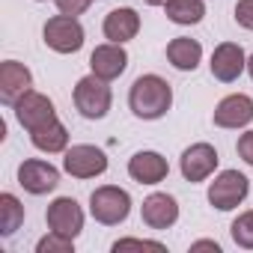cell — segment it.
Returning <instances> with one entry per match:
<instances>
[{"label": "cell", "mask_w": 253, "mask_h": 253, "mask_svg": "<svg viewBox=\"0 0 253 253\" xmlns=\"http://www.w3.org/2000/svg\"><path fill=\"white\" fill-rule=\"evenodd\" d=\"M128 107L137 119L155 122L173 107V86L161 75H140L128 89Z\"/></svg>", "instance_id": "6da1fadb"}, {"label": "cell", "mask_w": 253, "mask_h": 253, "mask_svg": "<svg viewBox=\"0 0 253 253\" xmlns=\"http://www.w3.org/2000/svg\"><path fill=\"white\" fill-rule=\"evenodd\" d=\"M131 194L119 185H101L89 194V214L101 226H119L131 214Z\"/></svg>", "instance_id": "7a4b0ae2"}, {"label": "cell", "mask_w": 253, "mask_h": 253, "mask_svg": "<svg viewBox=\"0 0 253 253\" xmlns=\"http://www.w3.org/2000/svg\"><path fill=\"white\" fill-rule=\"evenodd\" d=\"M72 101L78 107V113L84 119H104L110 113V104H113V92H110V81L98 78V75H86L75 84V92H72Z\"/></svg>", "instance_id": "3957f363"}, {"label": "cell", "mask_w": 253, "mask_h": 253, "mask_svg": "<svg viewBox=\"0 0 253 253\" xmlns=\"http://www.w3.org/2000/svg\"><path fill=\"white\" fill-rule=\"evenodd\" d=\"M42 39H45V45H48L54 54H78V51L84 48L86 33H84V24H81L78 18L60 12V15H54V18L45 21Z\"/></svg>", "instance_id": "277c9868"}, {"label": "cell", "mask_w": 253, "mask_h": 253, "mask_svg": "<svg viewBox=\"0 0 253 253\" xmlns=\"http://www.w3.org/2000/svg\"><path fill=\"white\" fill-rule=\"evenodd\" d=\"M107 152L92 143H75L63 152V170L72 179H95L107 173Z\"/></svg>", "instance_id": "5b68a950"}, {"label": "cell", "mask_w": 253, "mask_h": 253, "mask_svg": "<svg viewBox=\"0 0 253 253\" xmlns=\"http://www.w3.org/2000/svg\"><path fill=\"white\" fill-rule=\"evenodd\" d=\"M250 194V179L238 170H220L214 182L209 185V203L217 211H232L238 209Z\"/></svg>", "instance_id": "8992f818"}, {"label": "cell", "mask_w": 253, "mask_h": 253, "mask_svg": "<svg viewBox=\"0 0 253 253\" xmlns=\"http://www.w3.org/2000/svg\"><path fill=\"white\" fill-rule=\"evenodd\" d=\"M217 164H220V155H217V149H214L211 143H206V140L191 143V146L182 152V158H179V170H182L185 182H191V185H200V182L211 179L214 170H217Z\"/></svg>", "instance_id": "52a82bcc"}, {"label": "cell", "mask_w": 253, "mask_h": 253, "mask_svg": "<svg viewBox=\"0 0 253 253\" xmlns=\"http://www.w3.org/2000/svg\"><path fill=\"white\" fill-rule=\"evenodd\" d=\"M15 110V119H18V125L30 134V131H39V128H45L48 122H54L57 119V110H54V101L48 98V95H42V92H36V89H30L27 95H21L18 98V104L12 107Z\"/></svg>", "instance_id": "ba28073f"}, {"label": "cell", "mask_w": 253, "mask_h": 253, "mask_svg": "<svg viewBox=\"0 0 253 253\" xmlns=\"http://www.w3.org/2000/svg\"><path fill=\"white\" fill-rule=\"evenodd\" d=\"M18 185L33 194V197H45L51 191H57L60 185V170L51 164V161H42V158H27L18 164Z\"/></svg>", "instance_id": "9c48e42d"}, {"label": "cell", "mask_w": 253, "mask_h": 253, "mask_svg": "<svg viewBox=\"0 0 253 253\" xmlns=\"http://www.w3.org/2000/svg\"><path fill=\"white\" fill-rule=\"evenodd\" d=\"M45 220H48V229L60 232V235H69V238H78L84 232V209L75 197H57L54 203H48V211H45Z\"/></svg>", "instance_id": "30bf717a"}, {"label": "cell", "mask_w": 253, "mask_h": 253, "mask_svg": "<svg viewBox=\"0 0 253 253\" xmlns=\"http://www.w3.org/2000/svg\"><path fill=\"white\" fill-rule=\"evenodd\" d=\"M209 69H211V78L220 81V84H232L244 75L247 69V54L238 42H220L214 51H211V60H209Z\"/></svg>", "instance_id": "8fae6325"}, {"label": "cell", "mask_w": 253, "mask_h": 253, "mask_svg": "<svg viewBox=\"0 0 253 253\" xmlns=\"http://www.w3.org/2000/svg\"><path fill=\"white\" fill-rule=\"evenodd\" d=\"M211 122L217 128H229V131L247 128L253 122V98L244 95V92H232V95L220 98L214 113H211Z\"/></svg>", "instance_id": "7c38bea8"}, {"label": "cell", "mask_w": 253, "mask_h": 253, "mask_svg": "<svg viewBox=\"0 0 253 253\" xmlns=\"http://www.w3.org/2000/svg\"><path fill=\"white\" fill-rule=\"evenodd\" d=\"M33 89V72L18 63V60H3L0 63V101L6 107H15L21 95Z\"/></svg>", "instance_id": "4fadbf2b"}, {"label": "cell", "mask_w": 253, "mask_h": 253, "mask_svg": "<svg viewBox=\"0 0 253 253\" xmlns=\"http://www.w3.org/2000/svg\"><path fill=\"white\" fill-rule=\"evenodd\" d=\"M140 217H143V223H146L149 229H158V232H161V229H170V226L179 220V203H176L173 194L155 191V194H149V197L143 200Z\"/></svg>", "instance_id": "5bb4252c"}, {"label": "cell", "mask_w": 253, "mask_h": 253, "mask_svg": "<svg viewBox=\"0 0 253 253\" xmlns=\"http://www.w3.org/2000/svg\"><path fill=\"white\" fill-rule=\"evenodd\" d=\"M167 173H170V164L155 149H140L128 158V176L137 185H158L167 179Z\"/></svg>", "instance_id": "9a60e30c"}, {"label": "cell", "mask_w": 253, "mask_h": 253, "mask_svg": "<svg viewBox=\"0 0 253 253\" xmlns=\"http://www.w3.org/2000/svg\"><path fill=\"white\" fill-rule=\"evenodd\" d=\"M101 33H104L107 42H116V45L131 42L140 33V15H137V9H131V6L110 9L104 15V21H101Z\"/></svg>", "instance_id": "2e32d148"}, {"label": "cell", "mask_w": 253, "mask_h": 253, "mask_svg": "<svg viewBox=\"0 0 253 253\" xmlns=\"http://www.w3.org/2000/svg\"><path fill=\"white\" fill-rule=\"evenodd\" d=\"M125 69H128V51L116 42H104L89 54V72L104 81H116Z\"/></svg>", "instance_id": "e0dca14e"}, {"label": "cell", "mask_w": 253, "mask_h": 253, "mask_svg": "<svg viewBox=\"0 0 253 253\" xmlns=\"http://www.w3.org/2000/svg\"><path fill=\"white\" fill-rule=\"evenodd\" d=\"M167 63L176 72H194L203 63V45L191 36H176L167 42Z\"/></svg>", "instance_id": "ac0fdd59"}, {"label": "cell", "mask_w": 253, "mask_h": 253, "mask_svg": "<svg viewBox=\"0 0 253 253\" xmlns=\"http://www.w3.org/2000/svg\"><path fill=\"white\" fill-rule=\"evenodd\" d=\"M30 143L39 152H45V155H63L69 149V128H66L60 119H54V122L45 125V128L30 131Z\"/></svg>", "instance_id": "d6986e66"}, {"label": "cell", "mask_w": 253, "mask_h": 253, "mask_svg": "<svg viewBox=\"0 0 253 253\" xmlns=\"http://www.w3.org/2000/svg\"><path fill=\"white\" fill-rule=\"evenodd\" d=\"M164 15L179 27H194L206 18V0H167Z\"/></svg>", "instance_id": "ffe728a7"}, {"label": "cell", "mask_w": 253, "mask_h": 253, "mask_svg": "<svg viewBox=\"0 0 253 253\" xmlns=\"http://www.w3.org/2000/svg\"><path fill=\"white\" fill-rule=\"evenodd\" d=\"M24 223V206L15 194H0V235L9 238L18 232V226Z\"/></svg>", "instance_id": "44dd1931"}, {"label": "cell", "mask_w": 253, "mask_h": 253, "mask_svg": "<svg viewBox=\"0 0 253 253\" xmlns=\"http://www.w3.org/2000/svg\"><path fill=\"white\" fill-rule=\"evenodd\" d=\"M229 235H232V241H235L241 250H253V209L241 211V214L232 220Z\"/></svg>", "instance_id": "7402d4cb"}, {"label": "cell", "mask_w": 253, "mask_h": 253, "mask_svg": "<svg viewBox=\"0 0 253 253\" xmlns=\"http://www.w3.org/2000/svg\"><path fill=\"white\" fill-rule=\"evenodd\" d=\"M36 253H75V238L48 229V235L36 241Z\"/></svg>", "instance_id": "603a6c76"}, {"label": "cell", "mask_w": 253, "mask_h": 253, "mask_svg": "<svg viewBox=\"0 0 253 253\" xmlns=\"http://www.w3.org/2000/svg\"><path fill=\"white\" fill-rule=\"evenodd\" d=\"M164 250V244L161 241H146V238H119V241H113V253H119V250Z\"/></svg>", "instance_id": "cb8c5ba5"}, {"label": "cell", "mask_w": 253, "mask_h": 253, "mask_svg": "<svg viewBox=\"0 0 253 253\" xmlns=\"http://www.w3.org/2000/svg\"><path fill=\"white\" fill-rule=\"evenodd\" d=\"M54 3H57V12L78 18V15H84V12L89 9V3H92V0H54Z\"/></svg>", "instance_id": "d4e9b609"}, {"label": "cell", "mask_w": 253, "mask_h": 253, "mask_svg": "<svg viewBox=\"0 0 253 253\" xmlns=\"http://www.w3.org/2000/svg\"><path fill=\"white\" fill-rule=\"evenodd\" d=\"M235 152H238V158H241L247 167H253V128H250V131H244V134H238Z\"/></svg>", "instance_id": "484cf974"}, {"label": "cell", "mask_w": 253, "mask_h": 253, "mask_svg": "<svg viewBox=\"0 0 253 253\" xmlns=\"http://www.w3.org/2000/svg\"><path fill=\"white\" fill-rule=\"evenodd\" d=\"M235 21L244 30H253V0H238L235 3Z\"/></svg>", "instance_id": "4316f807"}, {"label": "cell", "mask_w": 253, "mask_h": 253, "mask_svg": "<svg viewBox=\"0 0 253 253\" xmlns=\"http://www.w3.org/2000/svg\"><path fill=\"white\" fill-rule=\"evenodd\" d=\"M191 250H214V253H220V244L211 241V238H200V241L191 244Z\"/></svg>", "instance_id": "83f0119b"}, {"label": "cell", "mask_w": 253, "mask_h": 253, "mask_svg": "<svg viewBox=\"0 0 253 253\" xmlns=\"http://www.w3.org/2000/svg\"><path fill=\"white\" fill-rule=\"evenodd\" d=\"M143 3H146V6H164L167 0H143Z\"/></svg>", "instance_id": "f1b7e54d"}, {"label": "cell", "mask_w": 253, "mask_h": 253, "mask_svg": "<svg viewBox=\"0 0 253 253\" xmlns=\"http://www.w3.org/2000/svg\"><path fill=\"white\" fill-rule=\"evenodd\" d=\"M247 72H250V78H253V54L247 57Z\"/></svg>", "instance_id": "f546056e"}, {"label": "cell", "mask_w": 253, "mask_h": 253, "mask_svg": "<svg viewBox=\"0 0 253 253\" xmlns=\"http://www.w3.org/2000/svg\"><path fill=\"white\" fill-rule=\"evenodd\" d=\"M36 3H45V0H36Z\"/></svg>", "instance_id": "4dcf8cb0"}]
</instances>
